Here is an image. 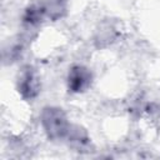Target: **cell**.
Returning a JSON list of instances; mask_svg holds the SVG:
<instances>
[{
    "instance_id": "1",
    "label": "cell",
    "mask_w": 160,
    "mask_h": 160,
    "mask_svg": "<svg viewBox=\"0 0 160 160\" xmlns=\"http://www.w3.org/2000/svg\"><path fill=\"white\" fill-rule=\"evenodd\" d=\"M41 124L50 139H61L69 134L70 125L59 108H46L41 112Z\"/></svg>"
},
{
    "instance_id": "2",
    "label": "cell",
    "mask_w": 160,
    "mask_h": 160,
    "mask_svg": "<svg viewBox=\"0 0 160 160\" xmlns=\"http://www.w3.org/2000/svg\"><path fill=\"white\" fill-rule=\"evenodd\" d=\"M39 79L36 72L31 68H26L21 71V75L19 78L18 88L19 92L24 99H32L39 92Z\"/></svg>"
},
{
    "instance_id": "3",
    "label": "cell",
    "mask_w": 160,
    "mask_h": 160,
    "mask_svg": "<svg viewBox=\"0 0 160 160\" xmlns=\"http://www.w3.org/2000/svg\"><path fill=\"white\" fill-rule=\"evenodd\" d=\"M91 81L90 71L84 66H74L69 72V89L74 92H80L85 90Z\"/></svg>"
},
{
    "instance_id": "4",
    "label": "cell",
    "mask_w": 160,
    "mask_h": 160,
    "mask_svg": "<svg viewBox=\"0 0 160 160\" xmlns=\"http://www.w3.org/2000/svg\"><path fill=\"white\" fill-rule=\"evenodd\" d=\"M44 9L40 8V6H31L26 14H25V22L30 24V25H34V24H38L41 18H42V14H44Z\"/></svg>"
}]
</instances>
